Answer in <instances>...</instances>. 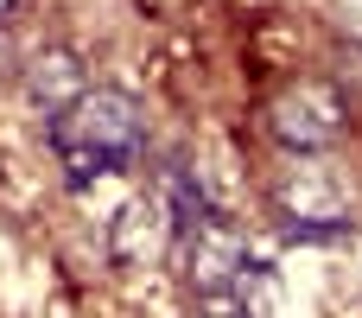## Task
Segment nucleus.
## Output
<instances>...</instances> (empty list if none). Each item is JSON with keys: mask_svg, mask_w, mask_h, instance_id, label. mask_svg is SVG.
Here are the masks:
<instances>
[{"mask_svg": "<svg viewBox=\"0 0 362 318\" xmlns=\"http://www.w3.org/2000/svg\"><path fill=\"white\" fill-rule=\"evenodd\" d=\"M146 147V121H140V102L127 89H89L76 96L57 121H51V153L64 166L70 185H89V178H108V172H127Z\"/></svg>", "mask_w": 362, "mask_h": 318, "instance_id": "1", "label": "nucleus"}, {"mask_svg": "<svg viewBox=\"0 0 362 318\" xmlns=\"http://www.w3.org/2000/svg\"><path fill=\"white\" fill-rule=\"evenodd\" d=\"M261 121H267L274 147H286V153H325V147L344 140L350 102H344V89L325 83V76H293V83H280V89L267 96Z\"/></svg>", "mask_w": 362, "mask_h": 318, "instance_id": "2", "label": "nucleus"}, {"mask_svg": "<svg viewBox=\"0 0 362 318\" xmlns=\"http://www.w3.org/2000/svg\"><path fill=\"white\" fill-rule=\"evenodd\" d=\"M274 204L280 217L299 229V236H318V229H344L350 223V185L337 178V166H325L318 153H293L280 185H274Z\"/></svg>", "mask_w": 362, "mask_h": 318, "instance_id": "3", "label": "nucleus"}, {"mask_svg": "<svg viewBox=\"0 0 362 318\" xmlns=\"http://www.w3.org/2000/svg\"><path fill=\"white\" fill-rule=\"evenodd\" d=\"M185 280L197 300H223V293H242L248 280V242L235 223L223 217H204L185 229Z\"/></svg>", "mask_w": 362, "mask_h": 318, "instance_id": "4", "label": "nucleus"}, {"mask_svg": "<svg viewBox=\"0 0 362 318\" xmlns=\"http://www.w3.org/2000/svg\"><path fill=\"white\" fill-rule=\"evenodd\" d=\"M76 96H89V76H83V64H76L70 51H38V57L25 64V102H32L45 121H57Z\"/></svg>", "mask_w": 362, "mask_h": 318, "instance_id": "5", "label": "nucleus"}, {"mask_svg": "<svg viewBox=\"0 0 362 318\" xmlns=\"http://www.w3.org/2000/svg\"><path fill=\"white\" fill-rule=\"evenodd\" d=\"M172 229H178V217H172L165 198H134V204L115 217V255H121V261H153V255L172 242Z\"/></svg>", "mask_w": 362, "mask_h": 318, "instance_id": "6", "label": "nucleus"}, {"mask_svg": "<svg viewBox=\"0 0 362 318\" xmlns=\"http://www.w3.org/2000/svg\"><path fill=\"white\" fill-rule=\"evenodd\" d=\"M197 318H261L248 306V293H223V300H197Z\"/></svg>", "mask_w": 362, "mask_h": 318, "instance_id": "7", "label": "nucleus"}, {"mask_svg": "<svg viewBox=\"0 0 362 318\" xmlns=\"http://www.w3.org/2000/svg\"><path fill=\"white\" fill-rule=\"evenodd\" d=\"M337 25H344V32L362 45V0H337Z\"/></svg>", "mask_w": 362, "mask_h": 318, "instance_id": "8", "label": "nucleus"}, {"mask_svg": "<svg viewBox=\"0 0 362 318\" xmlns=\"http://www.w3.org/2000/svg\"><path fill=\"white\" fill-rule=\"evenodd\" d=\"M13 6H19V0H0V19H6V13H13Z\"/></svg>", "mask_w": 362, "mask_h": 318, "instance_id": "9", "label": "nucleus"}]
</instances>
